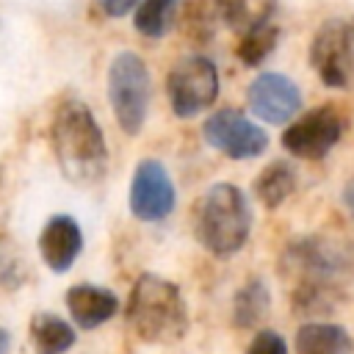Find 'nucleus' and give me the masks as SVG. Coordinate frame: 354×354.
<instances>
[{
  "mask_svg": "<svg viewBox=\"0 0 354 354\" xmlns=\"http://www.w3.org/2000/svg\"><path fill=\"white\" fill-rule=\"evenodd\" d=\"M296 183H299V174L288 160H271L254 177V196L266 210H277L296 191Z\"/></svg>",
  "mask_w": 354,
  "mask_h": 354,
  "instance_id": "17",
  "label": "nucleus"
},
{
  "mask_svg": "<svg viewBox=\"0 0 354 354\" xmlns=\"http://www.w3.org/2000/svg\"><path fill=\"white\" fill-rule=\"evenodd\" d=\"M274 6L277 0H216V14L227 28L243 33L260 22H268Z\"/></svg>",
  "mask_w": 354,
  "mask_h": 354,
  "instance_id": "18",
  "label": "nucleus"
},
{
  "mask_svg": "<svg viewBox=\"0 0 354 354\" xmlns=\"http://www.w3.org/2000/svg\"><path fill=\"white\" fill-rule=\"evenodd\" d=\"M346 130L343 116L337 113V108L332 105H318L313 111H307L304 116H299L296 122H290L282 133V147L301 160H321L326 158L335 144L340 141Z\"/></svg>",
  "mask_w": 354,
  "mask_h": 354,
  "instance_id": "9",
  "label": "nucleus"
},
{
  "mask_svg": "<svg viewBox=\"0 0 354 354\" xmlns=\"http://www.w3.org/2000/svg\"><path fill=\"white\" fill-rule=\"evenodd\" d=\"M207 6L202 3H191L185 8V17H183V30L185 36L196 39V41H207L213 39V19H210V11H205Z\"/></svg>",
  "mask_w": 354,
  "mask_h": 354,
  "instance_id": "21",
  "label": "nucleus"
},
{
  "mask_svg": "<svg viewBox=\"0 0 354 354\" xmlns=\"http://www.w3.org/2000/svg\"><path fill=\"white\" fill-rule=\"evenodd\" d=\"M340 199H343V205H346V210H348V216L354 218V183L343 188V194H340Z\"/></svg>",
  "mask_w": 354,
  "mask_h": 354,
  "instance_id": "25",
  "label": "nucleus"
},
{
  "mask_svg": "<svg viewBox=\"0 0 354 354\" xmlns=\"http://www.w3.org/2000/svg\"><path fill=\"white\" fill-rule=\"evenodd\" d=\"M202 138L207 147L232 160H249L268 149V133L238 108H221L210 113L202 124Z\"/></svg>",
  "mask_w": 354,
  "mask_h": 354,
  "instance_id": "8",
  "label": "nucleus"
},
{
  "mask_svg": "<svg viewBox=\"0 0 354 354\" xmlns=\"http://www.w3.org/2000/svg\"><path fill=\"white\" fill-rule=\"evenodd\" d=\"M30 346L36 354H66L75 346V326L55 313H36L30 318Z\"/></svg>",
  "mask_w": 354,
  "mask_h": 354,
  "instance_id": "16",
  "label": "nucleus"
},
{
  "mask_svg": "<svg viewBox=\"0 0 354 354\" xmlns=\"http://www.w3.org/2000/svg\"><path fill=\"white\" fill-rule=\"evenodd\" d=\"M127 202H130V213L138 221H160L174 210L177 191H174L171 174L160 160L144 158L136 163Z\"/></svg>",
  "mask_w": 354,
  "mask_h": 354,
  "instance_id": "10",
  "label": "nucleus"
},
{
  "mask_svg": "<svg viewBox=\"0 0 354 354\" xmlns=\"http://www.w3.org/2000/svg\"><path fill=\"white\" fill-rule=\"evenodd\" d=\"M166 94L174 116L191 119L218 97V69L207 55H183L166 75Z\"/></svg>",
  "mask_w": 354,
  "mask_h": 354,
  "instance_id": "7",
  "label": "nucleus"
},
{
  "mask_svg": "<svg viewBox=\"0 0 354 354\" xmlns=\"http://www.w3.org/2000/svg\"><path fill=\"white\" fill-rule=\"evenodd\" d=\"M22 279H25V271H22L19 257H17L6 243H0V285L17 288Z\"/></svg>",
  "mask_w": 354,
  "mask_h": 354,
  "instance_id": "22",
  "label": "nucleus"
},
{
  "mask_svg": "<svg viewBox=\"0 0 354 354\" xmlns=\"http://www.w3.org/2000/svg\"><path fill=\"white\" fill-rule=\"evenodd\" d=\"M310 66L326 88L354 86V17L326 19L310 41Z\"/></svg>",
  "mask_w": 354,
  "mask_h": 354,
  "instance_id": "6",
  "label": "nucleus"
},
{
  "mask_svg": "<svg viewBox=\"0 0 354 354\" xmlns=\"http://www.w3.org/2000/svg\"><path fill=\"white\" fill-rule=\"evenodd\" d=\"M271 310V290L268 282L257 274H252L232 296V324L238 329H252L266 321Z\"/></svg>",
  "mask_w": 354,
  "mask_h": 354,
  "instance_id": "15",
  "label": "nucleus"
},
{
  "mask_svg": "<svg viewBox=\"0 0 354 354\" xmlns=\"http://www.w3.org/2000/svg\"><path fill=\"white\" fill-rule=\"evenodd\" d=\"M246 354H288V346H285V340H282L279 332H274V329H260V332L254 335V340L249 343Z\"/></svg>",
  "mask_w": 354,
  "mask_h": 354,
  "instance_id": "23",
  "label": "nucleus"
},
{
  "mask_svg": "<svg viewBox=\"0 0 354 354\" xmlns=\"http://www.w3.org/2000/svg\"><path fill=\"white\" fill-rule=\"evenodd\" d=\"M277 41H279V28L271 25V22H260V25H254V28H249V30L241 33L235 53H238L241 64L257 66V64H263L271 55V50L277 47Z\"/></svg>",
  "mask_w": 354,
  "mask_h": 354,
  "instance_id": "20",
  "label": "nucleus"
},
{
  "mask_svg": "<svg viewBox=\"0 0 354 354\" xmlns=\"http://www.w3.org/2000/svg\"><path fill=\"white\" fill-rule=\"evenodd\" d=\"M282 271L290 277V304L301 315H329L343 299V277L351 257L335 241L307 235L293 241L282 254Z\"/></svg>",
  "mask_w": 354,
  "mask_h": 354,
  "instance_id": "1",
  "label": "nucleus"
},
{
  "mask_svg": "<svg viewBox=\"0 0 354 354\" xmlns=\"http://www.w3.org/2000/svg\"><path fill=\"white\" fill-rule=\"evenodd\" d=\"M194 238L205 252L216 257H232L243 249L252 230V210L246 194L232 183L210 185L196 202L191 213Z\"/></svg>",
  "mask_w": 354,
  "mask_h": 354,
  "instance_id": "4",
  "label": "nucleus"
},
{
  "mask_svg": "<svg viewBox=\"0 0 354 354\" xmlns=\"http://www.w3.org/2000/svg\"><path fill=\"white\" fill-rule=\"evenodd\" d=\"M296 354H354V340L340 324L307 321L296 329Z\"/></svg>",
  "mask_w": 354,
  "mask_h": 354,
  "instance_id": "14",
  "label": "nucleus"
},
{
  "mask_svg": "<svg viewBox=\"0 0 354 354\" xmlns=\"http://www.w3.org/2000/svg\"><path fill=\"white\" fill-rule=\"evenodd\" d=\"M108 102L122 133L138 136L149 111V69L133 50L113 55L108 66Z\"/></svg>",
  "mask_w": 354,
  "mask_h": 354,
  "instance_id": "5",
  "label": "nucleus"
},
{
  "mask_svg": "<svg viewBox=\"0 0 354 354\" xmlns=\"http://www.w3.org/2000/svg\"><path fill=\"white\" fill-rule=\"evenodd\" d=\"M177 14V0H141L133 8V25L147 39L166 36L171 19Z\"/></svg>",
  "mask_w": 354,
  "mask_h": 354,
  "instance_id": "19",
  "label": "nucleus"
},
{
  "mask_svg": "<svg viewBox=\"0 0 354 354\" xmlns=\"http://www.w3.org/2000/svg\"><path fill=\"white\" fill-rule=\"evenodd\" d=\"M80 252H83V230L72 216L58 213L41 227L39 254L50 271H55V274L69 271Z\"/></svg>",
  "mask_w": 354,
  "mask_h": 354,
  "instance_id": "12",
  "label": "nucleus"
},
{
  "mask_svg": "<svg viewBox=\"0 0 354 354\" xmlns=\"http://www.w3.org/2000/svg\"><path fill=\"white\" fill-rule=\"evenodd\" d=\"M8 351H11V332L0 326V354H8Z\"/></svg>",
  "mask_w": 354,
  "mask_h": 354,
  "instance_id": "26",
  "label": "nucleus"
},
{
  "mask_svg": "<svg viewBox=\"0 0 354 354\" xmlns=\"http://www.w3.org/2000/svg\"><path fill=\"white\" fill-rule=\"evenodd\" d=\"M124 321L149 346L177 343L188 332V307L180 288L160 274H141L127 296Z\"/></svg>",
  "mask_w": 354,
  "mask_h": 354,
  "instance_id": "3",
  "label": "nucleus"
},
{
  "mask_svg": "<svg viewBox=\"0 0 354 354\" xmlns=\"http://www.w3.org/2000/svg\"><path fill=\"white\" fill-rule=\"evenodd\" d=\"M97 3V8L105 14V17H111V19H116V17H124V14H130L141 0H94Z\"/></svg>",
  "mask_w": 354,
  "mask_h": 354,
  "instance_id": "24",
  "label": "nucleus"
},
{
  "mask_svg": "<svg viewBox=\"0 0 354 354\" xmlns=\"http://www.w3.org/2000/svg\"><path fill=\"white\" fill-rule=\"evenodd\" d=\"M66 310L77 329H97L119 313V299L108 288L80 282L66 290Z\"/></svg>",
  "mask_w": 354,
  "mask_h": 354,
  "instance_id": "13",
  "label": "nucleus"
},
{
  "mask_svg": "<svg viewBox=\"0 0 354 354\" xmlns=\"http://www.w3.org/2000/svg\"><path fill=\"white\" fill-rule=\"evenodd\" d=\"M246 100H249V111L268 124H285L301 108L299 86L282 72L257 75L246 88Z\"/></svg>",
  "mask_w": 354,
  "mask_h": 354,
  "instance_id": "11",
  "label": "nucleus"
},
{
  "mask_svg": "<svg viewBox=\"0 0 354 354\" xmlns=\"http://www.w3.org/2000/svg\"><path fill=\"white\" fill-rule=\"evenodd\" d=\"M50 144L61 174L80 188L97 185L108 169V147L100 122L80 97L58 102L50 124Z\"/></svg>",
  "mask_w": 354,
  "mask_h": 354,
  "instance_id": "2",
  "label": "nucleus"
}]
</instances>
